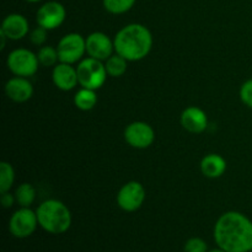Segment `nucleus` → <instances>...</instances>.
Returning <instances> with one entry per match:
<instances>
[{"label": "nucleus", "mask_w": 252, "mask_h": 252, "mask_svg": "<svg viewBox=\"0 0 252 252\" xmlns=\"http://www.w3.org/2000/svg\"><path fill=\"white\" fill-rule=\"evenodd\" d=\"M105 66L106 70H107L108 76H112V78H120L126 74L128 69V61L126 58H123L120 54L115 53L105 61Z\"/></svg>", "instance_id": "18"}, {"label": "nucleus", "mask_w": 252, "mask_h": 252, "mask_svg": "<svg viewBox=\"0 0 252 252\" xmlns=\"http://www.w3.org/2000/svg\"><path fill=\"white\" fill-rule=\"evenodd\" d=\"M0 201H1V204L4 208H10V207H12L15 203H16L15 194L10 193V191L1 193V198H0Z\"/></svg>", "instance_id": "26"}, {"label": "nucleus", "mask_w": 252, "mask_h": 252, "mask_svg": "<svg viewBox=\"0 0 252 252\" xmlns=\"http://www.w3.org/2000/svg\"><path fill=\"white\" fill-rule=\"evenodd\" d=\"M6 65L15 76L29 78L37 73L41 64L37 58V53L27 48H16L7 56Z\"/></svg>", "instance_id": "5"}, {"label": "nucleus", "mask_w": 252, "mask_h": 252, "mask_svg": "<svg viewBox=\"0 0 252 252\" xmlns=\"http://www.w3.org/2000/svg\"><path fill=\"white\" fill-rule=\"evenodd\" d=\"M26 1H29V2H38V1H41V0H26Z\"/></svg>", "instance_id": "29"}, {"label": "nucleus", "mask_w": 252, "mask_h": 252, "mask_svg": "<svg viewBox=\"0 0 252 252\" xmlns=\"http://www.w3.org/2000/svg\"><path fill=\"white\" fill-rule=\"evenodd\" d=\"M66 17V10L59 1H47L39 6L36 14L37 25L46 30H56L61 26Z\"/></svg>", "instance_id": "10"}, {"label": "nucleus", "mask_w": 252, "mask_h": 252, "mask_svg": "<svg viewBox=\"0 0 252 252\" xmlns=\"http://www.w3.org/2000/svg\"><path fill=\"white\" fill-rule=\"evenodd\" d=\"M59 62L68 64L79 63L86 53V39L76 32L66 33L57 44Z\"/></svg>", "instance_id": "6"}, {"label": "nucleus", "mask_w": 252, "mask_h": 252, "mask_svg": "<svg viewBox=\"0 0 252 252\" xmlns=\"http://www.w3.org/2000/svg\"><path fill=\"white\" fill-rule=\"evenodd\" d=\"M37 58L42 66H56L59 63V54L57 47L42 46L37 52Z\"/></svg>", "instance_id": "21"}, {"label": "nucleus", "mask_w": 252, "mask_h": 252, "mask_svg": "<svg viewBox=\"0 0 252 252\" xmlns=\"http://www.w3.org/2000/svg\"><path fill=\"white\" fill-rule=\"evenodd\" d=\"M239 94L244 105L252 108V79H249L241 85Z\"/></svg>", "instance_id": "25"}, {"label": "nucleus", "mask_w": 252, "mask_h": 252, "mask_svg": "<svg viewBox=\"0 0 252 252\" xmlns=\"http://www.w3.org/2000/svg\"><path fill=\"white\" fill-rule=\"evenodd\" d=\"M106 11L113 15H121L129 11L135 4V0H102Z\"/></svg>", "instance_id": "22"}, {"label": "nucleus", "mask_w": 252, "mask_h": 252, "mask_svg": "<svg viewBox=\"0 0 252 252\" xmlns=\"http://www.w3.org/2000/svg\"><path fill=\"white\" fill-rule=\"evenodd\" d=\"M38 224L44 231L53 235L64 234L71 226V212L59 199H47L36 209Z\"/></svg>", "instance_id": "3"}, {"label": "nucleus", "mask_w": 252, "mask_h": 252, "mask_svg": "<svg viewBox=\"0 0 252 252\" xmlns=\"http://www.w3.org/2000/svg\"><path fill=\"white\" fill-rule=\"evenodd\" d=\"M52 80L59 90L70 91L75 89L79 84L78 71H76V68H74L73 64L59 62L56 66H53Z\"/></svg>", "instance_id": "13"}, {"label": "nucleus", "mask_w": 252, "mask_h": 252, "mask_svg": "<svg viewBox=\"0 0 252 252\" xmlns=\"http://www.w3.org/2000/svg\"><path fill=\"white\" fill-rule=\"evenodd\" d=\"M208 246L201 238H191L185 244V252H207Z\"/></svg>", "instance_id": "23"}, {"label": "nucleus", "mask_w": 252, "mask_h": 252, "mask_svg": "<svg viewBox=\"0 0 252 252\" xmlns=\"http://www.w3.org/2000/svg\"><path fill=\"white\" fill-rule=\"evenodd\" d=\"M115 53L128 62H138L148 57L153 48V34L142 24H129L120 30L113 38Z\"/></svg>", "instance_id": "2"}, {"label": "nucleus", "mask_w": 252, "mask_h": 252, "mask_svg": "<svg viewBox=\"0 0 252 252\" xmlns=\"http://www.w3.org/2000/svg\"><path fill=\"white\" fill-rule=\"evenodd\" d=\"M37 213L30 207H20L14 212L9 220V231L17 239H25L31 236L38 226Z\"/></svg>", "instance_id": "7"}, {"label": "nucleus", "mask_w": 252, "mask_h": 252, "mask_svg": "<svg viewBox=\"0 0 252 252\" xmlns=\"http://www.w3.org/2000/svg\"><path fill=\"white\" fill-rule=\"evenodd\" d=\"M214 241L226 252L252 251V221L240 212L221 214L214 225Z\"/></svg>", "instance_id": "1"}, {"label": "nucleus", "mask_w": 252, "mask_h": 252, "mask_svg": "<svg viewBox=\"0 0 252 252\" xmlns=\"http://www.w3.org/2000/svg\"><path fill=\"white\" fill-rule=\"evenodd\" d=\"M76 71H78L79 85L91 90L102 88L108 76L105 63L91 57L81 59L76 66Z\"/></svg>", "instance_id": "4"}, {"label": "nucleus", "mask_w": 252, "mask_h": 252, "mask_svg": "<svg viewBox=\"0 0 252 252\" xmlns=\"http://www.w3.org/2000/svg\"><path fill=\"white\" fill-rule=\"evenodd\" d=\"M117 204L122 211L132 213L138 211L145 201V189L138 181H129L123 185L117 193Z\"/></svg>", "instance_id": "8"}, {"label": "nucleus", "mask_w": 252, "mask_h": 252, "mask_svg": "<svg viewBox=\"0 0 252 252\" xmlns=\"http://www.w3.org/2000/svg\"><path fill=\"white\" fill-rule=\"evenodd\" d=\"M15 181V170L7 161L0 162V193L9 192Z\"/></svg>", "instance_id": "20"}, {"label": "nucleus", "mask_w": 252, "mask_h": 252, "mask_svg": "<svg viewBox=\"0 0 252 252\" xmlns=\"http://www.w3.org/2000/svg\"><path fill=\"white\" fill-rule=\"evenodd\" d=\"M201 171L208 179H218L226 171V160L219 154H208L202 159Z\"/></svg>", "instance_id": "16"}, {"label": "nucleus", "mask_w": 252, "mask_h": 252, "mask_svg": "<svg viewBox=\"0 0 252 252\" xmlns=\"http://www.w3.org/2000/svg\"><path fill=\"white\" fill-rule=\"evenodd\" d=\"M181 126L189 133H198L204 132L208 127V117L207 113L202 108L197 106H189L185 108L181 113Z\"/></svg>", "instance_id": "14"}, {"label": "nucleus", "mask_w": 252, "mask_h": 252, "mask_svg": "<svg viewBox=\"0 0 252 252\" xmlns=\"http://www.w3.org/2000/svg\"><path fill=\"white\" fill-rule=\"evenodd\" d=\"M86 53L91 58L105 62L115 52V43L103 32H93L86 37Z\"/></svg>", "instance_id": "11"}, {"label": "nucleus", "mask_w": 252, "mask_h": 252, "mask_svg": "<svg viewBox=\"0 0 252 252\" xmlns=\"http://www.w3.org/2000/svg\"><path fill=\"white\" fill-rule=\"evenodd\" d=\"M97 103V95H96V90H91V89L81 88L78 93L74 96V105L76 108L81 111H90Z\"/></svg>", "instance_id": "17"}, {"label": "nucleus", "mask_w": 252, "mask_h": 252, "mask_svg": "<svg viewBox=\"0 0 252 252\" xmlns=\"http://www.w3.org/2000/svg\"><path fill=\"white\" fill-rule=\"evenodd\" d=\"M6 39H7V37L5 36L4 33H2L1 31H0V41H1V43H0V49H4L5 48V43H6Z\"/></svg>", "instance_id": "27"}, {"label": "nucleus", "mask_w": 252, "mask_h": 252, "mask_svg": "<svg viewBox=\"0 0 252 252\" xmlns=\"http://www.w3.org/2000/svg\"><path fill=\"white\" fill-rule=\"evenodd\" d=\"M0 31L10 41H19L26 37L30 32V25L26 17L21 14H9L4 17Z\"/></svg>", "instance_id": "12"}, {"label": "nucleus", "mask_w": 252, "mask_h": 252, "mask_svg": "<svg viewBox=\"0 0 252 252\" xmlns=\"http://www.w3.org/2000/svg\"><path fill=\"white\" fill-rule=\"evenodd\" d=\"M5 94L14 102H26L33 95V86L31 81L24 76H14L5 84Z\"/></svg>", "instance_id": "15"}, {"label": "nucleus", "mask_w": 252, "mask_h": 252, "mask_svg": "<svg viewBox=\"0 0 252 252\" xmlns=\"http://www.w3.org/2000/svg\"><path fill=\"white\" fill-rule=\"evenodd\" d=\"M47 32H48V30L41 26H37L36 29L32 30L30 32V41H31V43L38 47L43 46L44 42L47 41Z\"/></svg>", "instance_id": "24"}, {"label": "nucleus", "mask_w": 252, "mask_h": 252, "mask_svg": "<svg viewBox=\"0 0 252 252\" xmlns=\"http://www.w3.org/2000/svg\"><path fill=\"white\" fill-rule=\"evenodd\" d=\"M14 194L16 198V203L20 207H30L36 199V189L31 184H27V182L17 186Z\"/></svg>", "instance_id": "19"}, {"label": "nucleus", "mask_w": 252, "mask_h": 252, "mask_svg": "<svg viewBox=\"0 0 252 252\" xmlns=\"http://www.w3.org/2000/svg\"><path fill=\"white\" fill-rule=\"evenodd\" d=\"M125 140L134 149H147L154 143L155 132L149 123L135 121L126 127Z\"/></svg>", "instance_id": "9"}, {"label": "nucleus", "mask_w": 252, "mask_h": 252, "mask_svg": "<svg viewBox=\"0 0 252 252\" xmlns=\"http://www.w3.org/2000/svg\"><path fill=\"white\" fill-rule=\"evenodd\" d=\"M208 252H226V251H224L223 249L218 248V249H214V250H211V251H208Z\"/></svg>", "instance_id": "28"}]
</instances>
